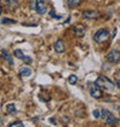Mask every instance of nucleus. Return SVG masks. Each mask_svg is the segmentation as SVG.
<instances>
[{
	"instance_id": "obj_4",
	"label": "nucleus",
	"mask_w": 120,
	"mask_h": 127,
	"mask_svg": "<svg viewBox=\"0 0 120 127\" xmlns=\"http://www.w3.org/2000/svg\"><path fill=\"white\" fill-rule=\"evenodd\" d=\"M89 93L93 98H100L103 96V91H102L100 87L98 84L95 83V82L93 83H89Z\"/></svg>"
},
{
	"instance_id": "obj_14",
	"label": "nucleus",
	"mask_w": 120,
	"mask_h": 127,
	"mask_svg": "<svg viewBox=\"0 0 120 127\" xmlns=\"http://www.w3.org/2000/svg\"><path fill=\"white\" fill-rule=\"evenodd\" d=\"M6 110H7V113H9V114H15L16 113V107H15V104H13V103L7 104Z\"/></svg>"
},
{
	"instance_id": "obj_9",
	"label": "nucleus",
	"mask_w": 120,
	"mask_h": 127,
	"mask_svg": "<svg viewBox=\"0 0 120 127\" xmlns=\"http://www.w3.org/2000/svg\"><path fill=\"white\" fill-rule=\"evenodd\" d=\"M54 50L57 53H63L65 52V43L61 39H58L54 43Z\"/></svg>"
},
{
	"instance_id": "obj_12",
	"label": "nucleus",
	"mask_w": 120,
	"mask_h": 127,
	"mask_svg": "<svg viewBox=\"0 0 120 127\" xmlns=\"http://www.w3.org/2000/svg\"><path fill=\"white\" fill-rule=\"evenodd\" d=\"M73 29L77 37H83L84 33H86V28L82 27V26H76V27H74Z\"/></svg>"
},
{
	"instance_id": "obj_20",
	"label": "nucleus",
	"mask_w": 120,
	"mask_h": 127,
	"mask_svg": "<svg viewBox=\"0 0 120 127\" xmlns=\"http://www.w3.org/2000/svg\"><path fill=\"white\" fill-rule=\"evenodd\" d=\"M99 113H100L99 110H95V111H93V117H95V118H99Z\"/></svg>"
},
{
	"instance_id": "obj_6",
	"label": "nucleus",
	"mask_w": 120,
	"mask_h": 127,
	"mask_svg": "<svg viewBox=\"0 0 120 127\" xmlns=\"http://www.w3.org/2000/svg\"><path fill=\"white\" fill-rule=\"evenodd\" d=\"M82 16L86 20H95L97 17H99V13L97 10L89 9V10H84L83 13H82Z\"/></svg>"
},
{
	"instance_id": "obj_3",
	"label": "nucleus",
	"mask_w": 120,
	"mask_h": 127,
	"mask_svg": "<svg viewBox=\"0 0 120 127\" xmlns=\"http://www.w3.org/2000/svg\"><path fill=\"white\" fill-rule=\"evenodd\" d=\"M109 37H110V31L107 30V29H99V30H97V32H95L93 35V40L96 42V43H104V42H106L109 39Z\"/></svg>"
},
{
	"instance_id": "obj_21",
	"label": "nucleus",
	"mask_w": 120,
	"mask_h": 127,
	"mask_svg": "<svg viewBox=\"0 0 120 127\" xmlns=\"http://www.w3.org/2000/svg\"><path fill=\"white\" fill-rule=\"evenodd\" d=\"M49 121H50L51 124H53V125H57V123H56V120H54L53 118H50V119H49Z\"/></svg>"
},
{
	"instance_id": "obj_5",
	"label": "nucleus",
	"mask_w": 120,
	"mask_h": 127,
	"mask_svg": "<svg viewBox=\"0 0 120 127\" xmlns=\"http://www.w3.org/2000/svg\"><path fill=\"white\" fill-rule=\"evenodd\" d=\"M106 60L111 64H118L120 60V51L118 49H113L106 54Z\"/></svg>"
},
{
	"instance_id": "obj_16",
	"label": "nucleus",
	"mask_w": 120,
	"mask_h": 127,
	"mask_svg": "<svg viewBox=\"0 0 120 127\" xmlns=\"http://www.w3.org/2000/svg\"><path fill=\"white\" fill-rule=\"evenodd\" d=\"M16 21L13 20V19H8V17H3L1 20V24H15Z\"/></svg>"
},
{
	"instance_id": "obj_22",
	"label": "nucleus",
	"mask_w": 120,
	"mask_h": 127,
	"mask_svg": "<svg viewBox=\"0 0 120 127\" xmlns=\"http://www.w3.org/2000/svg\"><path fill=\"white\" fill-rule=\"evenodd\" d=\"M1 13H2V8H1V6H0V15H1Z\"/></svg>"
},
{
	"instance_id": "obj_18",
	"label": "nucleus",
	"mask_w": 120,
	"mask_h": 127,
	"mask_svg": "<svg viewBox=\"0 0 120 127\" xmlns=\"http://www.w3.org/2000/svg\"><path fill=\"white\" fill-rule=\"evenodd\" d=\"M9 127H23V123H21V121H14V123H10L8 125Z\"/></svg>"
},
{
	"instance_id": "obj_1",
	"label": "nucleus",
	"mask_w": 120,
	"mask_h": 127,
	"mask_svg": "<svg viewBox=\"0 0 120 127\" xmlns=\"http://www.w3.org/2000/svg\"><path fill=\"white\" fill-rule=\"evenodd\" d=\"M30 8L39 15H44L47 12V5L44 0H30Z\"/></svg>"
},
{
	"instance_id": "obj_10",
	"label": "nucleus",
	"mask_w": 120,
	"mask_h": 127,
	"mask_svg": "<svg viewBox=\"0 0 120 127\" xmlns=\"http://www.w3.org/2000/svg\"><path fill=\"white\" fill-rule=\"evenodd\" d=\"M1 57H2L3 60H6L7 63H8V65H9V66H14V61H13V59H12L10 54L8 53V51H7V50H2V51H1Z\"/></svg>"
},
{
	"instance_id": "obj_13",
	"label": "nucleus",
	"mask_w": 120,
	"mask_h": 127,
	"mask_svg": "<svg viewBox=\"0 0 120 127\" xmlns=\"http://www.w3.org/2000/svg\"><path fill=\"white\" fill-rule=\"evenodd\" d=\"M19 75L21 77H28L31 75V69H30L29 67H22L19 72Z\"/></svg>"
},
{
	"instance_id": "obj_19",
	"label": "nucleus",
	"mask_w": 120,
	"mask_h": 127,
	"mask_svg": "<svg viewBox=\"0 0 120 127\" xmlns=\"http://www.w3.org/2000/svg\"><path fill=\"white\" fill-rule=\"evenodd\" d=\"M51 17H53V19H57V20H60L61 19V15H57V14L54 13V10H50V13H49Z\"/></svg>"
},
{
	"instance_id": "obj_7",
	"label": "nucleus",
	"mask_w": 120,
	"mask_h": 127,
	"mask_svg": "<svg viewBox=\"0 0 120 127\" xmlns=\"http://www.w3.org/2000/svg\"><path fill=\"white\" fill-rule=\"evenodd\" d=\"M14 56L16 58H19V59H21V60H23L24 63H27V64H31L32 63V59L30 57H28V56H24L23 52L20 50V49H16V50L14 51Z\"/></svg>"
},
{
	"instance_id": "obj_15",
	"label": "nucleus",
	"mask_w": 120,
	"mask_h": 127,
	"mask_svg": "<svg viewBox=\"0 0 120 127\" xmlns=\"http://www.w3.org/2000/svg\"><path fill=\"white\" fill-rule=\"evenodd\" d=\"M81 2V0H67V3H68V6L70 8H74V7L79 6Z\"/></svg>"
},
{
	"instance_id": "obj_2",
	"label": "nucleus",
	"mask_w": 120,
	"mask_h": 127,
	"mask_svg": "<svg viewBox=\"0 0 120 127\" xmlns=\"http://www.w3.org/2000/svg\"><path fill=\"white\" fill-rule=\"evenodd\" d=\"M95 83L98 84L99 87L104 88L106 91H112L114 89V87H116L113 82L110 79H107L106 76H104V75H99V76L97 77V80L95 81Z\"/></svg>"
},
{
	"instance_id": "obj_8",
	"label": "nucleus",
	"mask_w": 120,
	"mask_h": 127,
	"mask_svg": "<svg viewBox=\"0 0 120 127\" xmlns=\"http://www.w3.org/2000/svg\"><path fill=\"white\" fill-rule=\"evenodd\" d=\"M105 124L106 125H109V126H113V125H116L118 123V119L116 117H114L113 114L111 113L110 111L107 112V114H106V117H105Z\"/></svg>"
},
{
	"instance_id": "obj_11",
	"label": "nucleus",
	"mask_w": 120,
	"mask_h": 127,
	"mask_svg": "<svg viewBox=\"0 0 120 127\" xmlns=\"http://www.w3.org/2000/svg\"><path fill=\"white\" fill-rule=\"evenodd\" d=\"M5 5L10 10H15L19 7V3H17L16 0H5Z\"/></svg>"
},
{
	"instance_id": "obj_17",
	"label": "nucleus",
	"mask_w": 120,
	"mask_h": 127,
	"mask_svg": "<svg viewBox=\"0 0 120 127\" xmlns=\"http://www.w3.org/2000/svg\"><path fill=\"white\" fill-rule=\"evenodd\" d=\"M68 82H69V84H75L77 82V76L76 75H74V74L69 75V77H68Z\"/></svg>"
}]
</instances>
